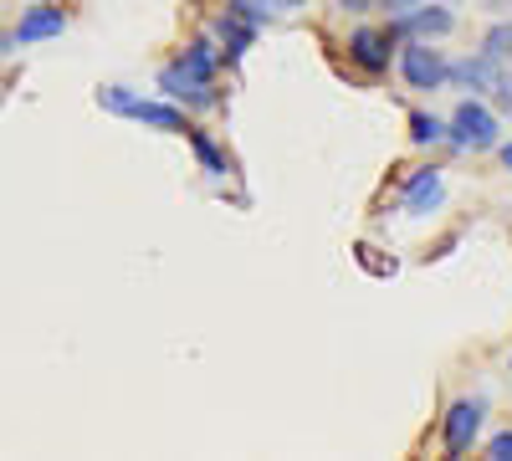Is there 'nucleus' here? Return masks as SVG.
Returning a JSON list of instances; mask_svg holds the SVG:
<instances>
[{
	"instance_id": "f03ea898",
	"label": "nucleus",
	"mask_w": 512,
	"mask_h": 461,
	"mask_svg": "<svg viewBox=\"0 0 512 461\" xmlns=\"http://www.w3.org/2000/svg\"><path fill=\"white\" fill-rule=\"evenodd\" d=\"M98 103H103L108 113H123V118L149 123V129H159V134H185V129H190L185 113H180L175 103H149V98L128 93V88H103V93H98Z\"/></svg>"
},
{
	"instance_id": "f257e3e1",
	"label": "nucleus",
	"mask_w": 512,
	"mask_h": 461,
	"mask_svg": "<svg viewBox=\"0 0 512 461\" xmlns=\"http://www.w3.org/2000/svg\"><path fill=\"white\" fill-rule=\"evenodd\" d=\"M210 77H216V47L210 41H195V47H185V57L180 62H169L164 72H159V88L169 93V98H185V103H216L221 93L210 88Z\"/></svg>"
},
{
	"instance_id": "6ab92c4d",
	"label": "nucleus",
	"mask_w": 512,
	"mask_h": 461,
	"mask_svg": "<svg viewBox=\"0 0 512 461\" xmlns=\"http://www.w3.org/2000/svg\"><path fill=\"white\" fill-rule=\"evenodd\" d=\"M282 6H303V0H282Z\"/></svg>"
},
{
	"instance_id": "2eb2a0df",
	"label": "nucleus",
	"mask_w": 512,
	"mask_h": 461,
	"mask_svg": "<svg viewBox=\"0 0 512 461\" xmlns=\"http://www.w3.org/2000/svg\"><path fill=\"white\" fill-rule=\"evenodd\" d=\"M420 6V0H384V11H390V16H405V11H415Z\"/></svg>"
},
{
	"instance_id": "20e7f679",
	"label": "nucleus",
	"mask_w": 512,
	"mask_h": 461,
	"mask_svg": "<svg viewBox=\"0 0 512 461\" xmlns=\"http://www.w3.org/2000/svg\"><path fill=\"white\" fill-rule=\"evenodd\" d=\"M451 144L456 149H492L497 144V118L482 103H461L451 118Z\"/></svg>"
},
{
	"instance_id": "6e6552de",
	"label": "nucleus",
	"mask_w": 512,
	"mask_h": 461,
	"mask_svg": "<svg viewBox=\"0 0 512 461\" xmlns=\"http://www.w3.org/2000/svg\"><path fill=\"white\" fill-rule=\"evenodd\" d=\"M456 21H451V11H441V6H425V0H420V6L415 11H405V16H395V36H446Z\"/></svg>"
},
{
	"instance_id": "0eeeda50",
	"label": "nucleus",
	"mask_w": 512,
	"mask_h": 461,
	"mask_svg": "<svg viewBox=\"0 0 512 461\" xmlns=\"http://www.w3.org/2000/svg\"><path fill=\"white\" fill-rule=\"evenodd\" d=\"M349 57H354L364 72H384V67H390V31H369V26H359L354 41H349Z\"/></svg>"
},
{
	"instance_id": "9d476101",
	"label": "nucleus",
	"mask_w": 512,
	"mask_h": 461,
	"mask_svg": "<svg viewBox=\"0 0 512 461\" xmlns=\"http://www.w3.org/2000/svg\"><path fill=\"white\" fill-rule=\"evenodd\" d=\"M216 31H221V41H226V52H231V57H241V52L251 47V36H256V21H246V16L226 11V16L216 21Z\"/></svg>"
},
{
	"instance_id": "423d86ee",
	"label": "nucleus",
	"mask_w": 512,
	"mask_h": 461,
	"mask_svg": "<svg viewBox=\"0 0 512 461\" xmlns=\"http://www.w3.org/2000/svg\"><path fill=\"white\" fill-rule=\"evenodd\" d=\"M482 400H456L451 410H446V451L451 456H461V451H472V441H477V431H482Z\"/></svg>"
},
{
	"instance_id": "9b49d317",
	"label": "nucleus",
	"mask_w": 512,
	"mask_h": 461,
	"mask_svg": "<svg viewBox=\"0 0 512 461\" xmlns=\"http://www.w3.org/2000/svg\"><path fill=\"white\" fill-rule=\"evenodd\" d=\"M185 134H190V144H195V154H200V164H205V175H216V180H221V175L231 170V164H226V154H221L216 144H210L200 129H185Z\"/></svg>"
},
{
	"instance_id": "39448f33",
	"label": "nucleus",
	"mask_w": 512,
	"mask_h": 461,
	"mask_svg": "<svg viewBox=\"0 0 512 461\" xmlns=\"http://www.w3.org/2000/svg\"><path fill=\"white\" fill-rule=\"evenodd\" d=\"M62 31H67V11L52 6V0H36V6L16 21L11 41H16V47H31V41H52V36H62Z\"/></svg>"
},
{
	"instance_id": "7ed1b4c3",
	"label": "nucleus",
	"mask_w": 512,
	"mask_h": 461,
	"mask_svg": "<svg viewBox=\"0 0 512 461\" xmlns=\"http://www.w3.org/2000/svg\"><path fill=\"white\" fill-rule=\"evenodd\" d=\"M400 72H405L410 88H420V93H436L441 82L451 77L446 57H441L436 47H425V41H410V47L400 52Z\"/></svg>"
},
{
	"instance_id": "1a4fd4ad",
	"label": "nucleus",
	"mask_w": 512,
	"mask_h": 461,
	"mask_svg": "<svg viewBox=\"0 0 512 461\" xmlns=\"http://www.w3.org/2000/svg\"><path fill=\"white\" fill-rule=\"evenodd\" d=\"M441 195H446L441 175H436V170H420V175L410 180V190H405V211H410V216H425V211H436V205H441Z\"/></svg>"
},
{
	"instance_id": "ddd939ff",
	"label": "nucleus",
	"mask_w": 512,
	"mask_h": 461,
	"mask_svg": "<svg viewBox=\"0 0 512 461\" xmlns=\"http://www.w3.org/2000/svg\"><path fill=\"white\" fill-rule=\"evenodd\" d=\"M482 52H487L492 62H502V67H507V62H512V26H497V31L487 36V47H482Z\"/></svg>"
},
{
	"instance_id": "f8f14e48",
	"label": "nucleus",
	"mask_w": 512,
	"mask_h": 461,
	"mask_svg": "<svg viewBox=\"0 0 512 461\" xmlns=\"http://www.w3.org/2000/svg\"><path fill=\"white\" fill-rule=\"evenodd\" d=\"M410 139L415 144H436V139H446V123L431 118V113H410Z\"/></svg>"
},
{
	"instance_id": "f3484780",
	"label": "nucleus",
	"mask_w": 512,
	"mask_h": 461,
	"mask_svg": "<svg viewBox=\"0 0 512 461\" xmlns=\"http://www.w3.org/2000/svg\"><path fill=\"white\" fill-rule=\"evenodd\" d=\"M502 164H507V170H512V144H507V149H502Z\"/></svg>"
},
{
	"instance_id": "dca6fc26",
	"label": "nucleus",
	"mask_w": 512,
	"mask_h": 461,
	"mask_svg": "<svg viewBox=\"0 0 512 461\" xmlns=\"http://www.w3.org/2000/svg\"><path fill=\"white\" fill-rule=\"evenodd\" d=\"M338 6H349V11H369L374 0H338Z\"/></svg>"
},
{
	"instance_id": "4468645a",
	"label": "nucleus",
	"mask_w": 512,
	"mask_h": 461,
	"mask_svg": "<svg viewBox=\"0 0 512 461\" xmlns=\"http://www.w3.org/2000/svg\"><path fill=\"white\" fill-rule=\"evenodd\" d=\"M487 456H492V461H512V431L492 436V441H487Z\"/></svg>"
},
{
	"instance_id": "a211bd4d",
	"label": "nucleus",
	"mask_w": 512,
	"mask_h": 461,
	"mask_svg": "<svg viewBox=\"0 0 512 461\" xmlns=\"http://www.w3.org/2000/svg\"><path fill=\"white\" fill-rule=\"evenodd\" d=\"M251 6H282V0H251Z\"/></svg>"
}]
</instances>
